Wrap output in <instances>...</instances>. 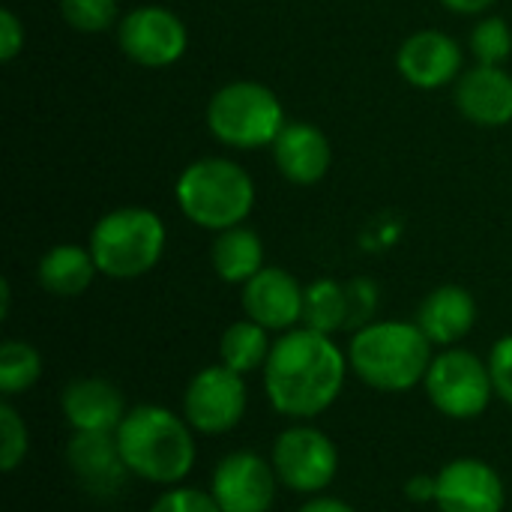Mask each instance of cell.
I'll list each match as a JSON object with an SVG mask.
<instances>
[{"mask_svg":"<svg viewBox=\"0 0 512 512\" xmlns=\"http://www.w3.org/2000/svg\"><path fill=\"white\" fill-rule=\"evenodd\" d=\"M60 411L72 432H117L126 417L120 387L105 378H78L63 387Z\"/></svg>","mask_w":512,"mask_h":512,"instance_id":"ac0fdd59","label":"cell"},{"mask_svg":"<svg viewBox=\"0 0 512 512\" xmlns=\"http://www.w3.org/2000/svg\"><path fill=\"white\" fill-rule=\"evenodd\" d=\"M63 21L78 33H105L120 24L117 0H57Z\"/></svg>","mask_w":512,"mask_h":512,"instance_id":"484cf974","label":"cell"},{"mask_svg":"<svg viewBox=\"0 0 512 512\" xmlns=\"http://www.w3.org/2000/svg\"><path fill=\"white\" fill-rule=\"evenodd\" d=\"M303 327H312L318 333H339L348 330V291L345 282L336 279H315L306 285L303 300Z\"/></svg>","mask_w":512,"mask_h":512,"instance_id":"603a6c76","label":"cell"},{"mask_svg":"<svg viewBox=\"0 0 512 512\" xmlns=\"http://www.w3.org/2000/svg\"><path fill=\"white\" fill-rule=\"evenodd\" d=\"M210 135L231 150H261L273 147L285 129L282 99L261 81H228L222 84L204 111Z\"/></svg>","mask_w":512,"mask_h":512,"instance_id":"8992f818","label":"cell"},{"mask_svg":"<svg viewBox=\"0 0 512 512\" xmlns=\"http://www.w3.org/2000/svg\"><path fill=\"white\" fill-rule=\"evenodd\" d=\"M96 273H99V267L93 261L90 246H78V243H57L36 264L39 288L54 297L84 294L93 285Z\"/></svg>","mask_w":512,"mask_h":512,"instance_id":"ffe728a7","label":"cell"},{"mask_svg":"<svg viewBox=\"0 0 512 512\" xmlns=\"http://www.w3.org/2000/svg\"><path fill=\"white\" fill-rule=\"evenodd\" d=\"M297 512H357L351 504L339 501V498H330V495H312L303 507Z\"/></svg>","mask_w":512,"mask_h":512,"instance_id":"d6a6232c","label":"cell"},{"mask_svg":"<svg viewBox=\"0 0 512 512\" xmlns=\"http://www.w3.org/2000/svg\"><path fill=\"white\" fill-rule=\"evenodd\" d=\"M174 201L192 225L219 234L249 219L255 207V180L234 159L204 156L180 171Z\"/></svg>","mask_w":512,"mask_h":512,"instance_id":"277c9868","label":"cell"},{"mask_svg":"<svg viewBox=\"0 0 512 512\" xmlns=\"http://www.w3.org/2000/svg\"><path fill=\"white\" fill-rule=\"evenodd\" d=\"M348 369V351L333 336L294 327L273 342L264 363V393L282 417L312 420L339 399Z\"/></svg>","mask_w":512,"mask_h":512,"instance_id":"6da1fadb","label":"cell"},{"mask_svg":"<svg viewBox=\"0 0 512 512\" xmlns=\"http://www.w3.org/2000/svg\"><path fill=\"white\" fill-rule=\"evenodd\" d=\"M66 465L81 489L96 498L117 495L126 477H132L111 432H75L66 444Z\"/></svg>","mask_w":512,"mask_h":512,"instance_id":"9a60e30c","label":"cell"},{"mask_svg":"<svg viewBox=\"0 0 512 512\" xmlns=\"http://www.w3.org/2000/svg\"><path fill=\"white\" fill-rule=\"evenodd\" d=\"M186 417L162 405L129 408L114 438L132 477L153 486H177L189 477L198 450Z\"/></svg>","mask_w":512,"mask_h":512,"instance_id":"7a4b0ae2","label":"cell"},{"mask_svg":"<svg viewBox=\"0 0 512 512\" xmlns=\"http://www.w3.org/2000/svg\"><path fill=\"white\" fill-rule=\"evenodd\" d=\"M462 45L444 30H417L396 51L399 75L417 90H441L462 75Z\"/></svg>","mask_w":512,"mask_h":512,"instance_id":"4fadbf2b","label":"cell"},{"mask_svg":"<svg viewBox=\"0 0 512 512\" xmlns=\"http://www.w3.org/2000/svg\"><path fill=\"white\" fill-rule=\"evenodd\" d=\"M27 447H30V435H27L21 414L9 402H3L0 405V471L12 474L24 462Z\"/></svg>","mask_w":512,"mask_h":512,"instance_id":"4316f807","label":"cell"},{"mask_svg":"<svg viewBox=\"0 0 512 512\" xmlns=\"http://www.w3.org/2000/svg\"><path fill=\"white\" fill-rule=\"evenodd\" d=\"M303 300L306 288L282 267H264L240 291L246 318L270 333H288L303 324Z\"/></svg>","mask_w":512,"mask_h":512,"instance_id":"5bb4252c","label":"cell"},{"mask_svg":"<svg viewBox=\"0 0 512 512\" xmlns=\"http://www.w3.org/2000/svg\"><path fill=\"white\" fill-rule=\"evenodd\" d=\"M249 405L243 375L228 366H204L183 393V417L201 435H225L240 426Z\"/></svg>","mask_w":512,"mask_h":512,"instance_id":"30bf717a","label":"cell"},{"mask_svg":"<svg viewBox=\"0 0 512 512\" xmlns=\"http://www.w3.org/2000/svg\"><path fill=\"white\" fill-rule=\"evenodd\" d=\"M120 51L144 69H168L183 60L189 48V30L177 12L159 3L129 9L117 24Z\"/></svg>","mask_w":512,"mask_h":512,"instance_id":"9c48e42d","label":"cell"},{"mask_svg":"<svg viewBox=\"0 0 512 512\" xmlns=\"http://www.w3.org/2000/svg\"><path fill=\"white\" fill-rule=\"evenodd\" d=\"M210 264L216 276L228 285H246L255 273H261L264 264V240L258 231L246 225H234L228 231H219L210 249Z\"/></svg>","mask_w":512,"mask_h":512,"instance_id":"44dd1931","label":"cell"},{"mask_svg":"<svg viewBox=\"0 0 512 512\" xmlns=\"http://www.w3.org/2000/svg\"><path fill=\"white\" fill-rule=\"evenodd\" d=\"M417 324L438 348L459 345L477 324V300L462 285H441L417 309Z\"/></svg>","mask_w":512,"mask_h":512,"instance_id":"d6986e66","label":"cell"},{"mask_svg":"<svg viewBox=\"0 0 512 512\" xmlns=\"http://www.w3.org/2000/svg\"><path fill=\"white\" fill-rule=\"evenodd\" d=\"M348 291V330H360L366 324L375 321V309H378V285L366 276L345 282Z\"/></svg>","mask_w":512,"mask_h":512,"instance_id":"83f0119b","label":"cell"},{"mask_svg":"<svg viewBox=\"0 0 512 512\" xmlns=\"http://www.w3.org/2000/svg\"><path fill=\"white\" fill-rule=\"evenodd\" d=\"M423 387H426L432 408L450 420L480 417L495 396L489 360L456 345L435 354Z\"/></svg>","mask_w":512,"mask_h":512,"instance_id":"52a82bcc","label":"cell"},{"mask_svg":"<svg viewBox=\"0 0 512 512\" xmlns=\"http://www.w3.org/2000/svg\"><path fill=\"white\" fill-rule=\"evenodd\" d=\"M489 372L495 384V396L512 405V336H504L489 351Z\"/></svg>","mask_w":512,"mask_h":512,"instance_id":"f546056e","label":"cell"},{"mask_svg":"<svg viewBox=\"0 0 512 512\" xmlns=\"http://www.w3.org/2000/svg\"><path fill=\"white\" fill-rule=\"evenodd\" d=\"M405 495L414 504H435V477H429V474L411 477L408 486H405Z\"/></svg>","mask_w":512,"mask_h":512,"instance_id":"1f68e13d","label":"cell"},{"mask_svg":"<svg viewBox=\"0 0 512 512\" xmlns=\"http://www.w3.org/2000/svg\"><path fill=\"white\" fill-rule=\"evenodd\" d=\"M150 512H222L216 498L210 492L201 489H189V486H171L168 492H162Z\"/></svg>","mask_w":512,"mask_h":512,"instance_id":"f1b7e54d","label":"cell"},{"mask_svg":"<svg viewBox=\"0 0 512 512\" xmlns=\"http://www.w3.org/2000/svg\"><path fill=\"white\" fill-rule=\"evenodd\" d=\"M270 351H273L270 330H264L261 324H255L249 318L228 324L222 339H219V363L237 375H249V372L264 369Z\"/></svg>","mask_w":512,"mask_h":512,"instance_id":"7402d4cb","label":"cell"},{"mask_svg":"<svg viewBox=\"0 0 512 512\" xmlns=\"http://www.w3.org/2000/svg\"><path fill=\"white\" fill-rule=\"evenodd\" d=\"M432 360V342L417 321H372L348 342L351 372L381 393H405L423 384Z\"/></svg>","mask_w":512,"mask_h":512,"instance_id":"3957f363","label":"cell"},{"mask_svg":"<svg viewBox=\"0 0 512 512\" xmlns=\"http://www.w3.org/2000/svg\"><path fill=\"white\" fill-rule=\"evenodd\" d=\"M498 0H441L444 9L456 12V15H483L495 6Z\"/></svg>","mask_w":512,"mask_h":512,"instance_id":"836d02e7","label":"cell"},{"mask_svg":"<svg viewBox=\"0 0 512 512\" xmlns=\"http://www.w3.org/2000/svg\"><path fill=\"white\" fill-rule=\"evenodd\" d=\"M459 114L483 129H501L512 123V75L504 66H471L453 87Z\"/></svg>","mask_w":512,"mask_h":512,"instance_id":"2e32d148","label":"cell"},{"mask_svg":"<svg viewBox=\"0 0 512 512\" xmlns=\"http://www.w3.org/2000/svg\"><path fill=\"white\" fill-rule=\"evenodd\" d=\"M435 507L441 512H504L507 489L483 459H453L435 474Z\"/></svg>","mask_w":512,"mask_h":512,"instance_id":"7c38bea8","label":"cell"},{"mask_svg":"<svg viewBox=\"0 0 512 512\" xmlns=\"http://www.w3.org/2000/svg\"><path fill=\"white\" fill-rule=\"evenodd\" d=\"M24 39H27L24 21H21L12 9H3V12H0V60H3V63H12V60L21 54Z\"/></svg>","mask_w":512,"mask_h":512,"instance_id":"4dcf8cb0","label":"cell"},{"mask_svg":"<svg viewBox=\"0 0 512 512\" xmlns=\"http://www.w3.org/2000/svg\"><path fill=\"white\" fill-rule=\"evenodd\" d=\"M87 246L102 276L129 282L147 276L162 261L168 228L150 207H117L93 225Z\"/></svg>","mask_w":512,"mask_h":512,"instance_id":"5b68a950","label":"cell"},{"mask_svg":"<svg viewBox=\"0 0 512 512\" xmlns=\"http://www.w3.org/2000/svg\"><path fill=\"white\" fill-rule=\"evenodd\" d=\"M42 375V354L21 339H6L0 345V393L18 396L30 390Z\"/></svg>","mask_w":512,"mask_h":512,"instance_id":"cb8c5ba5","label":"cell"},{"mask_svg":"<svg viewBox=\"0 0 512 512\" xmlns=\"http://www.w3.org/2000/svg\"><path fill=\"white\" fill-rule=\"evenodd\" d=\"M270 462L282 486L297 495H318L336 480L339 450L321 429L297 423L279 432V438L273 441Z\"/></svg>","mask_w":512,"mask_h":512,"instance_id":"ba28073f","label":"cell"},{"mask_svg":"<svg viewBox=\"0 0 512 512\" xmlns=\"http://www.w3.org/2000/svg\"><path fill=\"white\" fill-rule=\"evenodd\" d=\"M279 486L273 462L252 450L228 453L210 477V495L222 512H270Z\"/></svg>","mask_w":512,"mask_h":512,"instance_id":"8fae6325","label":"cell"},{"mask_svg":"<svg viewBox=\"0 0 512 512\" xmlns=\"http://www.w3.org/2000/svg\"><path fill=\"white\" fill-rule=\"evenodd\" d=\"M270 150L276 171L294 186H315L333 168L330 138L306 120H288Z\"/></svg>","mask_w":512,"mask_h":512,"instance_id":"e0dca14e","label":"cell"},{"mask_svg":"<svg viewBox=\"0 0 512 512\" xmlns=\"http://www.w3.org/2000/svg\"><path fill=\"white\" fill-rule=\"evenodd\" d=\"M468 48L477 63L483 66H504L512 54V27L501 15H483L471 33H468Z\"/></svg>","mask_w":512,"mask_h":512,"instance_id":"d4e9b609","label":"cell"}]
</instances>
